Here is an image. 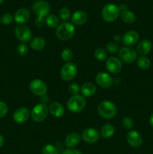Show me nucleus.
Wrapping results in <instances>:
<instances>
[{
	"label": "nucleus",
	"mask_w": 153,
	"mask_h": 154,
	"mask_svg": "<svg viewBox=\"0 0 153 154\" xmlns=\"http://www.w3.org/2000/svg\"><path fill=\"white\" fill-rule=\"evenodd\" d=\"M16 52L20 56H25L28 52V47L26 43H20L16 47Z\"/></svg>",
	"instance_id": "32"
},
{
	"label": "nucleus",
	"mask_w": 153,
	"mask_h": 154,
	"mask_svg": "<svg viewBox=\"0 0 153 154\" xmlns=\"http://www.w3.org/2000/svg\"><path fill=\"white\" fill-rule=\"evenodd\" d=\"M120 9L116 5L106 4L102 9V17L106 22L111 23L115 21L120 14Z\"/></svg>",
	"instance_id": "4"
},
{
	"label": "nucleus",
	"mask_w": 153,
	"mask_h": 154,
	"mask_svg": "<svg viewBox=\"0 0 153 154\" xmlns=\"http://www.w3.org/2000/svg\"><path fill=\"white\" fill-rule=\"evenodd\" d=\"M122 125L123 128H124L127 130H129L132 128L134 125V121L132 120L131 117H125L122 119Z\"/></svg>",
	"instance_id": "36"
},
{
	"label": "nucleus",
	"mask_w": 153,
	"mask_h": 154,
	"mask_svg": "<svg viewBox=\"0 0 153 154\" xmlns=\"http://www.w3.org/2000/svg\"><path fill=\"white\" fill-rule=\"evenodd\" d=\"M61 56L63 61L66 62V63H70L74 57L73 51L70 49H69V48H64L62 51Z\"/></svg>",
	"instance_id": "29"
},
{
	"label": "nucleus",
	"mask_w": 153,
	"mask_h": 154,
	"mask_svg": "<svg viewBox=\"0 0 153 154\" xmlns=\"http://www.w3.org/2000/svg\"><path fill=\"white\" fill-rule=\"evenodd\" d=\"M80 92L82 96L86 97H92L96 93V87L94 84L91 82L84 83L80 87Z\"/></svg>",
	"instance_id": "22"
},
{
	"label": "nucleus",
	"mask_w": 153,
	"mask_h": 154,
	"mask_svg": "<svg viewBox=\"0 0 153 154\" xmlns=\"http://www.w3.org/2000/svg\"><path fill=\"white\" fill-rule=\"evenodd\" d=\"M106 51L110 54H116L119 51V47L116 42H110L106 45Z\"/></svg>",
	"instance_id": "30"
},
{
	"label": "nucleus",
	"mask_w": 153,
	"mask_h": 154,
	"mask_svg": "<svg viewBox=\"0 0 153 154\" xmlns=\"http://www.w3.org/2000/svg\"><path fill=\"white\" fill-rule=\"evenodd\" d=\"M32 11L38 17H44L50 11V5L46 2L40 0L34 2L32 5Z\"/></svg>",
	"instance_id": "10"
},
{
	"label": "nucleus",
	"mask_w": 153,
	"mask_h": 154,
	"mask_svg": "<svg viewBox=\"0 0 153 154\" xmlns=\"http://www.w3.org/2000/svg\"><path fill=\"white\" fill-rule=\"evenodd\" d=\"M42 154H58V150L52 144H46L42 148Z\"/></svg>",
	"instance_id": "31"
},
{
	"label": "nucleus",
	"mask_w": 153,
	"mask_h": 154,
	"mask_svg": "<svg viewBox=\"0 0 153 154\" xmlns=\"http://www.w3.org/2000/svg\"><path fill=\"white\" fill-rule=\"evenodd\" d=\"M30 117V111L25 107L19 108L14 112L13 120L17 123H24L28 120Z\"/></svg>",
	"instance_id": "14"
},
{
	"label": "nucleus",
	"mask_w": 153,
	"mask_h": 154,
	"mask_svg": "<svg viewBox=\"0 0 153 154\" xmlns=\"http://www.w3.org/2000/svg\"><path fill=\"white\" fill-rule=\"evenodd\" d=\"M49 102V98L46 96H44L40 97V102L41 104H44V105H46V103H48Z\"/></svg>",
	"instance_id": "40"
},
{
	"label": "nucleus",
	"mask_w": 153,
	"mask_h": 154,
	"mask_svg": "<svg viewBox=\"0 0 153 154\" xmlns=\"http://www.w3.org/2000/svg\"><path fill=\"white\" fill-rule=\"evenodd\" d=\"M29 89L32 93L38 96H44L47 93V86L40 79H34L29 84Z\"/></svg>",
	"instance_id": "8"
},
{
	"label": "nucleus",
	"mask_w": 153,
	"mask_h": 154,
	"mask_svg": "<svg viewBox=\"0 0 153 154\" xmlns=\"http://www.w3.org/2000/svg\"><path fill=\"white\" fill-rule=\"evenodd\" d=\"M139 41V34L136 31H128L124 33L122 38V42L127 47L132 46Z\"/></svg>",
	"instance_id": "16"
},
{
	"label": "nucleus",
	"mask_w": 153,
	"mask_h": 154,
	"mask_svg": "<svg viewBox=\"0 0 153 154\" xmlns=\"http://www.w3.org/2000/svg\"><path fill=\"white\" fill-rule=\"evenodd\" d=\"M8 111V105L2 101H0V118H2L7 114Z\"/></svg>",
	"instance_id": "37"
},
{
	"label": "nucleus",
	"mask_w": 153,
	"mask_h": 154,
	"mask_svg": "<svg viewBox=\"0 0 153 154\" xmlns=\"http://www.w3.org/2000/svg\"><path fill=\"white\" fill-rule=\"evenodd\" d=\"M94 56L95 59L98 61H104L107 58V54L106 50L103 48H97L94 52Z\"/></svg>",
	"instance_id": "28"
},
{
	"label": "nucleus",
	"mask_w": 153,
	"mask_h": 154,
	"mask_svg": "<svg viewBox=\"0 0 153 154\" xmlns=\"http://www.w3.org/2000/svg\"><path fill=\"white\" fill-rule=\"evenodd\" d=\"M100 134L96 129L94 128H88L86 129L82 133V138L85 142L88 144L95 143L100 139Z\"/></svg>",
	"instance_id": "11"
},
{
	"label": "nucleus",
	"mask_w": 153,
	"mask_h": 154,
	"mask_svg": "<svg viewBox=\"0 0 153 154\" xmlns=\"http://www.w3.org/2000/svg\"><path fill=\"white\" fill-rule=\"evenodd\" d=\"M77 74V67L74 63H66L62 67L60 71V76L63 81H70L76 77Z\"/></svg>",
	"instance_id": "6"
},
{
	"label": "nucleus",
	"mask_w": 153,
	"mask_h": 154,
	"mask_svg": "<svg viewBox=\"0 0 153 154\" xmlns=\"http://www.w3.org/2000/svg\"><path fill=\"white\" fill-rule=\"evenodd\" d=\"M137 54L135 50L130 47H123L118 51V57L122 62L124 63H132L136 60Z\"/></svg>",
	"instance_id": "7"
},
{
	"label": "nucleus",
	"mask_w": 153,
	"mask_h": 154,
	"mask_svg": "<svg viewBox=\"0 0 153 154\" xmlns=\"http://www.w3.org/2000/svg\"><path fill=\"white\" fill-rule=\"evenodd\" d=\"M46 46V41L41 37L34 38L30 41V47L34 51H41Z\"/></svg>",
	"instance_id": "24"
},
{
	"label": "nucleus",
	"mask_w": 153,
	"mask_h": 154,
	"mask_svg": "<svg viewBox=\"0 0 153 154\" xmlns=\"http://www.w3.org/2000/svg\"><path fill=\"white\" fill-rule=\"evenodd\" d=\"M30 17V12L26 8H21L18 9L15 13L14 19L16 23L20 25H23V23H26Z\"/></svg>",
	"instance_id": "17"
},
{
	"label": "nucleus",
	"mask_w": 153,
	"mask_h": 154,
	"mask_svg": "<svg viewBox=\"0 0 153 154\" xmlns=\"http://www.w3.org/2000/svg\"><path fill=\"white\" fill-rule=\"evenodd\" d=\"M46 23V19L44 17H38V18L35 20V25L38 28H41Z\"/></svg>",
	"instance_id": "38"
},
{
	"label": "nucleus",
	"mask_w": 153,
	"mask_h": 154,
	"mask_svg": "<svg viewBox=\"0 0 153 154\" xmlns=\"http://www.w3.org/2000/svg\"><path fill=\"white\" fill-rule=\"evenodd\" d=\"M122 61L117 57H111L106 60V69L110 73H118L122 70Z\"/></svg>",
	"instance_id": "13"
},
{
	"label": "nucleus",
	"mask_w": 153,
	"mask_h": 154,
	"mask_svg": "<svg viewBox=\"0 0 153 154\" xmlns=\"http://www.w3.org/2000/svg\"><path fill=\"white\" fill-rule=\"evenodd\" d=\"M136 65L140 69H147L151 66V62H150L149 59L142 56V57L136 59Z\"/></svg>",
	"instance_id": "27"
},
{
	"label": "nucleus",
	"mask_w": 153,
	"mask_h": 154,
	"mask_svg": "<svg viewBox=\"0 0 153 154\" xmlns=\"http://www.w3.org/2000/svg\"><path fill=\"white\" fill-rule=\"evenodd\" d=\"M75 34V27L74 24L64 22L59 24L56 29V35L62 41L70 40Z\"/></svg>",
	"instance_id": "1"
},
{
	"label": "nucleus",
	"mask_w": 153,
	"mask_h": 154,
	"mask_svg": "<svg viewBox=\"0 0 153 154\" xmlns=\"http://www.w3.org/2000/svg\"><path fill=\"white\" fill-rule=\"evenodd\" d=\"M62 154H83L81 151L74 148H68L63 151Z\"/></svg>",
	"instance_id": "39"
},
{
	"label": "nucleus",
	"mask_w": 153,
	"mask_h": 154,
	"mask_svg": "<svg viewBox=\"0 0 153 154\" xmlns=\"http://www.w3.org/2000/svg\"><path fill=\"white\" fill-rule=\"evenodd\" d=\"M116 129L113 125L110 123H106L100 129V136L103 138H110L115 134Z\"/></svg>",
	"instance_id": "23"
},
{
	"label": "nucleus",
	"mask_w": 153,
	"mask_h": 154,
	"mask_svg": "<svg viewBox=\"0 0 153 154\" xmlns=\"http://www.w3.org/2000/svg\"><path fill=\"white\" fill-rule=\"evenodd\" d=\"M48 108H49V113L53 117H61L62 116L64 115V107L62 104L58 103V102H52L50 104Z\"/></svg>",
	"instance_id": "21"
},
{
	"label": "nucleus",
	"mask_w": 153,
	"mask_h": 154,
	"mask_svg": "<svg viewBox=\"0 0 153 154\" xmlns=\"http://www.w3.org/2000/svg\"><path fill=\"white\" fill-rule=\"evenodd\" d=\"M46 24L51 29L57 28L59 25V20L56 15L49 14L46 18Z\"/></svg>",
	"instance_id": "26"
},
{
	"label": "nucleus",
	"mask_w": 153,
	"mask_h": 154,
	"mask_svg": "<svg viewBox=\"0 0 153 154\" xmlns=\"http://www.w3.org/2000/svg\"><path fill=\"white\" fill-rule=\"evenodd\" d=\"M88 20V14L83 11H76L71 16L72 24L81 26L85 24Z\"/></svg>",
	"instance_id": "18"
},
{
	"label": "nucleus",
	"mask_w": 153,
	"mask_h": 154,
	"mask_svg": "<svg viewBox=\"0 0 153 154\" xmlns=\"http://www.w3.org/2000/svg\"><path fill=\"white\" fill-rule=\"evenodd\" d=\"M118 8H119L120 11H122H122H127L128 6H127V5L122 4V5H120Z\"/></svg>",
	"instance_id": "42"
},
{
	"label": "nucleus",
	"mask_w": 153,
	"mask_h": 154,
	"mask_svg": "<svg viewBox=\"0 0 153 154\" xmlns=\"http://www.w3.org/2000/svg\"><path fill=\"white\" fill-rule=\"evenodd\" d=\"M48 114H49V108L46 107V105L41 103L36 105L30 113V116L33 121L37 123L44 121L48 117Z\"/></svg>",
	"instance_id": "5"
},
{
	"label": "nucleus",
	"mask_w": 153,
	"mask_h": 154,
	"mask_svg": "<svg viewBox=\"0 0 153 154\" xmlns=\"http://www.w3.org/2000/svg\"><path fill=\"white\" fill-rule=\"evenodd\" d=\"M116 106L110 101H103L98 106V113L105 119H112L117 114Z\"/></svg>",
	"instance_id": "2"
},
{
	"label": "nucleus",
	"mask_w": 153,
	"mask_h": 154,
	"mask_svg": "<svg viewBox=\"0 0 153 154\" xmlns=\"http://www.w3.org/2000/svg\"><path fill=\"white\" fill-rule=\"evenodd\" d=\"M14 17L12 16L10 14L5 13L3 14L1 17H0V22L4 25H8L10 23L13 21Z\"/></svg>",
	"instance_id": "34"
},
{
	"label": "nucleus",
	"mask_w": 153,
	"mask_h": 154,
	"mask_svg": "<svg viewBox=\"0 0 153 154\" xmlns=\"http://www.w3.org/2000/svg\"><path fill=\"white\" fill-rule=\"evenodd\" d=\"M121 18L123 22L128 24H131L136 21V17L134 12L130 11H124L121 13Z\"/></svg>",
	"instance_id": "25"
},
{
	"label": "nucleus",
	"mask_w": 153,
	"mask_h": 154,
	"mask_svg": "<svg viewBox=\"0 0 153 154\" xmlns=\"http://www.w3.org/2000/svg\"><path fill=\"white\" fill-rule=\"evenodd\" d=\"M59 17L62 20L66 21L70 19V11L67 8H62L59 11Z\"/></svg>",
	"instance_id": "33"
},
{
	"label": "nucleus",
	"mask_w": 153,
	"mask_h": 154,
	"mask_svg": "<svg viewBox=\"0 0 153 154\" xmlns=\"http://www.w3.org/2000/svg\"><path fill=\"white\" fill-rule=\"evenodd\" d=\"M149 123H150V125H151V126L153 127V113L151 114V115H150Z\"/></svg>",
	"instance_id": "44"
},
{
	"label": "nucleus",
	"mask_w": 153,
	"mask_h": 154,
	"mask_svg": "<svg viewBox=\"0 0 153 154\" xmlns=\"http://www.w3.org/2000/svg\"><path fill=\"white\" fill-rule=\"evenodd\" d=\"M152 48V44L151 41L148 39H144L142 40L136 47V53L141 56H146L151 51Z\"/></svg>",
	"instance_id": "19"
},
{
	"label": "nucleus",
	"mask_w": 153,
	"mask_h": 154,
	"mask_svg": "<svg viewBox=\"0 0 153 154\" xmlns=\"http://www.w3.org/2000/svg\"><path fill=\"white\" fill-rule=\"evenodd\" d=\"M122 36H121L120 35H115L113 36L114 42L117 43V42H122Z\"/></svg>",
	"instance_id": "41"
},
{
	"label": "nucleus",
	"mask_w": 153,
	"mask_h": 154,
	"mask_svg": "<svg viewBox=\"0 0 153 154\" xmlns=\"http://www.w3.org/2000/svg\"><path fill=\"white\" fill-rule=\"evenodd\" d=\"M86 105V101L84 96L80 95L72 96L67 102V108L68 111L74 114L82 111L85 108Z\"/></svg>",
	"instance_id": "3"
},
{
	"label": "nucleus",
	"mask_w": 153,
	"mask_h": 154,
	"mask_svg": "<svg viewBox=\"0 0 153 154\" xmlns=\"http://www.w3.org/2000/svg\"><path fill=\"white\" fill-rule=\"evenodd\" d=\"M127 141L130 147L138 148L142 144V138L136 130H130L127 133Z\"/></svg>",
	"instance_id": "12"
},
{
	"label": "nucleus",
	"mask_w": 153,
	"mask_h": 154,
	"mask_svg": "<svg viewBox=\"0 0 153 154\" xmlns=\"http://www.w3.org/2000/svg\"><path fill=\"white\" fill-rule=\"evenodd\" d=\"M3 2H4V0H0V5H1Z\"/></svg>",
	"instance_id": "45"
},
{
	"label": "nucleus",
	"mask_w": 153,
	"mask_h": 154,
	"mask_svg": "<svg viewBox=\"0 0 153 154\" xmlns=\"http://www.w3.org/2000/svg\"><path fill=\"white\" fill-rule=\"evenodd\" d=\"M95 81L96 84L102 88H110L113 83L110 75L105 72H99L95 77Z\"/></svg>",
	"instance_id": "15"
},
{
	"label": "nucleus",
	"mask_w": 153,
	"mask_h": 154,
	"mask_svg": "<svg viewBox=\"0 0 153 154\" xmlns=\"http://www.w3.org/2000/svg\"><path fill=\"white\" fill-rule=\"evenodd\" d=\"M4 138H3V136L2 135H0V148H1L3 146V144H4Z\"/></svg>",
	"instance_id": "43"
},
{
	"label": "nucleus",
	"mask_w": 153,
	"mask_h": 154,
	"mask_svg": "<svg viewBox=\"0 0 153 154\" xmlns=\"http://www.w3.org/2000/svg\"><path fill=\"white\" fill-rule=\"evenodd\" d=\"M14 33L16 38L22 42V43L30 42L32 37V32L31 29L25 25L17 26L15 28Z\"/></svg>",
	"instance_id": "9"
},
{
	"label": "nucleus",
	"mask_w": 153,
	"mask_h": 154,
	"mask_svg": "<svg viewBox=\"0 0 153 154\" xmlns=\"http://www.w3.org/2000/svg\"><path fill=\"white\" fill-rule=\"evenodd\" d=\"M68 91L72 96H76L80 91V87L76 83H71L68 85Z\"/></svg>",
	"instance_id": "35"
},
{
	"label": "nucleus",
	"mask_w": 153,
	"mask_h": 154,
	"mask_svg": "<svg viewBox=\"0 0 153 154\" xmlns=\"http://www.w3.org/2000/svg\"><path fill=\"white\" fill-rule=\"evenodd\" d=\"M80 141V135L77 132H71L67 135L64 140V144L68 148L76 147Z\"/></svg>",
	"instance_id": "20"
}]
</instances>
